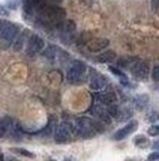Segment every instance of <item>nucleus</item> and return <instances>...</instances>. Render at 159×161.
<instances>
[{"label": "nucleus", "instance_id": "nucleus-25", "mask_svg": "<svg viewBox=\"0 0 159 161\" xmlns=\"http://www.w3.org/2000/svg\"><path fill=\"white\" fill-rule=\"evenodd\" d=\"M159 9V0H152V11L156 12Z\"/></svg>", "mask_w": 159, "mask_h": 161}, {"label": "nucleus", "instance_id": "nucleus-4", "mask_svg": "<svg viewBox=\"0 0 159 161\" xmlns=\"http://www.w3.org/2000/svg\"><path fill=\"white\" fill-rule=\"evenodd\" d=\"M74 133V126L69 125L68 122L59 124L54 131V140L57 143H66L71 139V134Z\"/></svg>", "mask_w": 159, "mask_h": 161}, {"label": "nucleus", "instance_id": "nucleus-27", "mask_svg": "<svg viewBox=\"0 0 159 161\" xmlns=\"http://www.w3.org/2000/svg\"><path fill=\"white\" fill-rule=\"evenodd\" d=\"M149 160H159V152H153L149 155Z\"/></svg>", "mask_w": 159, "mask_h": 161}, {"label": "nucleus", "instance_id": "nucleus-7", "mask_svg": "<svg viewBox=\"0 0 159 161\" xmlns=\"http://www.w3.org/2000/svg\"><path fill=\"white\" fill-rule=\"evenodd\" d=\"M137 128H138V122L137 120H131L128 125H125L123 128H120L119 131H116L114 136H113V139L114 140H123L125 137H128L129 134H132Z\"/></svg>", "mask_w": 159, "mask_h": 161}, {"label": "nucleus", "instance_id": "nucleus-29", "mask_svg": "<svg viewBox=\"0 0 159 161\" xmlns=\"http://www.w3.org/2000/svg\"><path fill=\"white\" fill-rule=\"evenodd\" d=\"M0 160H3V155H2V154H0Z\"/></svg>", "mask_w": 159, "mask_h": 161}, {"label": "nucleus", "instance_id": "nucleus-23", "mask_svg": "<svg viewBox=\"0 0 159 161\" xmlns=\"http://www.w3.org/2000/svg\"><path fill=\"white\" fill-rule=\"evenodd\" d=\"M21 48H23V38H18L17 42L14 44V50L15 51H18V50H21Z\"/></svg>", "mask_w": 159, "mask_h": 161}, {"label": "nucleus", "instance_id": "nucleus-17", "mask_svg": "<svg viewBox=\"0 0 159 161\" xmlns=\"http://www.w3.org/2000/svg\"><path fill=\"white\" fill-rule=\"evenodd\" d=\"M137 62V59H120V60H119V66H122V68H128V66H129V68H131L132 65H134V63Z\"/></svg>", "mask_w": 159, "mask_h": 161}, {"label": "nucleus", "instance_id": "nucleus-13", "mask_svg": "<svg viewBox=\"0 0 159 161\" xmlns=\"http://www.w3.org/2000/svg\"><path fill=\"white\" fill-rule=\"evenodd\" d=\"M59 53H60V50L57 48V47H48V48L45 50V57H48V59H51V60H54L56 57L59 56Z\"/></svg>", "mask_w": 159, "mask_h": 161}, {"label": "nucleus", "instance_id": "nucleus-15", "mask_svg": "<svg viewBox=\"0 0 159 161\" xmlns=\"http://www.w3.org/2000/svg\"><path fill=\"white\" fill-rule=\"evenodd\" d=\"M147 103H149V97L147 95H140V97L135 98V104H137L138 108H144L147 105Z\"/></svg>", "mask_w": 159, "mask_h": 161}, {"label": "nucleus", "instance_id": "nucleus-10", "mask_svg": "<svg viewBox=\"0 0 159 161\" xmlns=\"http://www.w3.org/2000/svg\"><path fill=\"white\" fill-rule=\"evenodd\" d=\"M98 99L101 104H105V105H111V104H116L117 101V97L114 92H102L98 95Z\"/></svg>", "mask_w": 159, "mask_h": 161}, {"label": "nucleus", "instance_id": "nucleus-24", "mask_svg": "<svg viewBox=\"0 0 159 161\" xmlns=\"http://www.w3.org/2000/svg\"><path fill=\"white\" fill-rule=\"evenodd\" d=\"M9 15V9L3 5H0V17H8Z\"/></svg>", "mask_w": 159, "mask_h": 161}, {"label": "nucleus", "instance_id": "nucleus-5", "mask_svg": "<svg viewBox=\"0 0 159 161\" xmlns=\"http://www.w3.org/2000/svg\"><path fill=\"white\" fill-rule=\"evenodd\" d=\"M44 39L38 35H32L29 39V47H27V54L29 56H35L38 53H41L44 50Z\"/></svg>", "mask_w": 159, "mask_h": 161}, {"label": "nucleus", "instance_id": "nucleus-18", "mask_svg": "<svg viewBox=\"0 0 159 161\" xmlns=\"http://www.w3.org/2000/svg\"><path fill=\"white\" fill-rule=\"evenodd\" d=\"M134 143L137 145V146H147L149 145V140H147V137H144V136H138V137H135L134 139Z\"/></svg>", "mask_w": 159, "mask_h": 161}, {"label": "nucleus", "instance_id": "nucleus-6", "mask_svg": "<svg viewBox=\"0 0 159 161\" xmlns=\"http://www.w3.org/2000/svg\"><path fill=\"white\" fill-rule=\"evenodd\" d=\"M131 72L135 78H138V80H146L147 75H149V65L146 62L137 60V62L131 66Z\"/></svg>", "mask_w": 159, "mask_h": 161}, {"label": "nucleus", "instance_id": "nucleus-3", "mask_svg": "<svg viewBox=\"0 0 159 161\" xmlns=\"http://www.w3.org/2000/svg\"><path fill=\"white\" fill-rule=\"evenodd\" d=\"M17 35H18V27L14 23L6 20H0V39L11 42L14 41Z\"/></svg>", "mask_w": 159, "mask_h": 161}, {"label": "nucleus", "instance_id": "nucleus-28", "mask_svg": "<svg viewBox=\"0 0 159 161\" xmlns=\"http://www.w3.org/2000/svg\"><path fill=\"white\" fill-rule=\"evenodd\" d=\"M152 146H153V149H159V140L155 142V143H153Z\"/></svg>", "mask_w": 159, "mask_h": 161}, {"label": "nucleus", "instance_id": "nucleus-22", "mask_svg": "<svg viewBox=\"0 0 159 161\" xmlns=\"http://www.w3.org/2000/svg\"><path fill=\"white\" fill-rule=\"evenodd\" d=\"M152 78L155 81H159V65H156L152 71Z\"/></svg>", "mask_w": 159, "mask_h": 161}, {"label": "nucleus", "instance_id": "nucleus-26", "mask_svg": "<svg viewBox=\"0 0 159 161\" xmlns=\"http://www.w3.org/2000/svg\"><path fill=\"white\" fill-rule=\"evenodd\" d=\"M156 119H158L156 112H152V114H149V116H147V120H156Z\"/></svg>", "mask_w": 159, "mask_h": 161}, {"label": "nucleus", "instance_id": "nucleus-2", "mask_svg": "<svg viewBox=\"0 0 159 161\" xmlns=\"http://www.w3.org/2000/svg\"><path fill=\"white\" fill-rule=\"evenodd\" d=\"M84 72H86V65L83 62H80V60H75L71 65L68 72H66L68 81H71V83H81Z\"/></svg>", "mask_w": 159, "mask_h": 161}, {"label": "nucleus", "instance_id": "nucleus-12", "mask_svg": "<svg viewBox=\"0 0 159 161\" xmlns=\"http://www.w3.org/2000/svg\"><path fill=\"white\" fill-rule=\"evenodd\" d=\"M11 124H12V120L9 118H2L0 119V139H3L8 134V131L11 130V126H12Z\"/></svg>", "mask_w": 159, "mask_h": 161}, {"label": "nucleus", "instance_id": "nucleus-14", "mask_svg": "<svg viewBox=\"0 0 159 161\" xmlns=\"http://www.w3.org/2000/svg\"><path fill=\"white\" fill-rule=\"evenodd\" d=\"M54 124H56V118L54 116H51L48 120V124H47V128L45 130H42V131H39L38 134H44V136H48V134H51V131H53V128H54Z\"/></svg>", "mask_w": 159, "mask_h": 161}, {"label": "nucleus", "instance_id": "nucleus-16", "mask_svg": "<svg viewBox=\"0 0 159 161\" xmlns=\"http://www.w3.org/2000/svg\"><path fill=\"white\" fill-rule=\"evenodd\" d=\"M110 72H113V74H114V75H117L119 78H120V80H122V83H128V80H126V75H125L123 72H122V71L119 69V68H114V66H110Z\"/></svg>", "mask_w": 159, "mask_h": 161}, {"label": "nucleus", "instance_id": "nucleus-1", "mask_svg": "<svg viewBox=\"0 0 159 161\" xmlns=\"http://www.w3.org/2000/svg\"><path fill=\"white\" fill-rule=\"evenodd\" d=\"M98 124L93 122L90 118H78L75 120V125H74V133L81 136L84 139H89L92 136H95L98 133Z\"/></svg>", "mask_w": 159, "mask_h": 161}, {"label": "nucleus", "instance_id": "nucleus-20", "mask_svg": "<svg viewBox=\"0 0 159 161\" xmlns=\"http://www.w3.org/2000/svg\"><path fill=\"white\" fill-rule=\"evenodd\" d=\"M149 134H150V136H153V137L159 136V124H155V125L150 126V128H149Z\"/></svg>", "mask_w": 159, "mask_h": 161}, {"label": "nucleus", "instance_id": "nucleus-9", "mask_svg": "<svg viewBox=\"0 0 159 161\" xmlns=\"http://www.w3.org/2000/svg\"><path fill=\"white\" fill-rule=\"evenodd\" d=\"M108 44H110V41L108 39H105V38H101V39H93V41H90L89 44H87V48L90 50V51H102V50H105L107 47H108Z\"/></svg>", "mask_w": 159, "mask_h": 161}, {"label": "nucleus", "instance_id": "nucleus-11", "mask_svg": "<svg viewBox=\"0 0 159 161\" xmlns=\"http://www.w3.org/2000/svg\"><path fill=\"white\" fill-rule=\"evenodd\" d=\"M96 60L98 62H101V63H111L113 60H116V53L111 51V50L104 51V53H101V54L96 57Z\"/></svg>", "mask_w": 159, "mask_h": 161}, {"label": "nucleus", "instance_id": "nucleus-19", "mask_svg": "<svg viewBox=\"0 0 159 161\" xmlns=\"http://www.w3.org/2000/svg\"><path fill=\"white\" fill-rule=\"evenodd\" d=\"M120 113H122V114H119V116H117L119 120H126L128 118H131V116H132V110H131V108H125L123 112H120Z\"/></svg>", "mask_w": 159, "mask_h": 161}, {"label": "nucleus", "instance_id": "nucleus-21", "mask_svg": "<svg viewBox=\"0 0 159 161\" xmlns=\"http://www.w3.org/2000/svg\"><path fill=\"white\" fill-rule=\"evenodd\" d=\"M14 152H15V154L24 155V157H29V158H33V157H35V155L32 154V152H27V151H24V149H18V147H15Z\"/></svg>", "mask_w": 159, "mask_h": 161}, {"label": "nucleus", "instance_id": "nucleus-8", "mask_svg": "<svg viewBox=\"0 0 159 161\" xmlns=\"http://www.w3.org/2000/svg\"><path fill=\"white\" fill-rule=\"evenodd\" d=\"M105 86V78L98 74L95 71H92V77H90V89L92 91H101Z\"/></svg>", "mask_w": 159, "mask_h": 161}]
</instances>
